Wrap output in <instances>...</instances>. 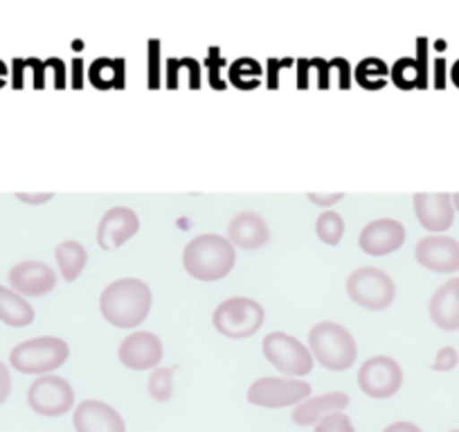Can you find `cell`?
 <instances>
[{
	"label": "cell",
	"instance_id": "1",
	"mask_svg": "<svg viewBox=\"0 0 459 432\" xmlns=\"http://www.w3.org/2000/svg\"><path fill=\"white\" fill-rule=\"evenodd\" d=\"M152 289L143 280L125 277L106 286L100 295V311L117 329H135L152 311Z\"/></svg>",
	"mask_w": 459,
	"mask_h": 432
},
{
	"label": "cell",
	"instance_id": "2",
	"mask_svg": "<svg viewBox=\"0 0 459 432\" xmlns=\"http://www.w3.org/2000/svg\"><path fill=\"white\" fill-rule=\"evenodd\" d=\"M237 253L228 237L201 235L187 244L183 253V266L194 280L216 281L230 275L235 268Z\"/></svg>",
	"mask_w": 459,
	"mask_h": 432
},
{
	"label": "cell",
	"instance_id": "3",
	"mask_svg": "<svg viewBox=\"0 0 459 432\" xmlns=\"http://www.w3.org/2000/svg\"><path fill=\"white\" fill-rule=\"evenodd\" d=\"M308 351L313 360L331 372H344L356 363L359 347L351 336L338 322H320L308 333Z\"/></svg>",
	"mask_w": 459,
	"mask_h": 432
},
{
	"label": "cell",
	"instance_id": "4",
	"mask_svg": "<svg viewBox=\"0 0 459 432\" xmlns=\"http://www.w3.org/2000/svg\"><path fill=\"white\" fill-rule=\"evenodd\" d=\"M70 356L68 342L56 336L30 338L19 342L10 351V365L21 374H34V376H46L55 369L64 367Z\"/></svg>",
	"mask_w": 459,
	"mask_h": 432
},
{
	"label": "cell",
	"instance_id": "5",
	"mask_svg": "<svg viewBox=\"0 0 459 432\" xmlns=\"http://www.w3.org/2000/svg\"><path fill=\"white\" fill-rule=\"evenodd\" d=\"M264 307L250 298H230L216 307L212 322L214 329L225 338H248L257 333L264 324Z\"/></svg>",
	"mask_w": 459,
	"mask_h": 432
},
{
	"label": "cell",
	"instance_id": "6",
	"mask_svg": "<svg viewBox=\"0 0 459 432\" xmlns=\"http://www.w3.org/2000/svg\"><path fill=\"white\" fill-rule=\"evenodd\" d=\"M347 295L368 311H385L396 298V286L385 271L374 266L359 268L347 280Z\"/></svg>",
	"mask_w": 459,
	"mask_h": 432
},
{
	"label": "cell",
	"instance_id": "7",
	"mask_svg": "<svg viewBox=\"0 0 459 432\" xmlns=\"http://www.w3.org/2000/svg\"><path fill=\"white\" fill-rule=\"evenodd\" d=\"M311 396V385L302 378H284V376H264L257 378L253 385L248 387V403L257 405V408L280 410L289 408V405H298Z\"/></svg>",
	"mask_w": 459,
	"mask_h": 432
},
{
	"label": "cell",
	"instance_id": "8",
	"mask_svg": "<svg viewBox=\"0 0 459 432\" xmlns=\"http://www.w3.org/2000/svg\"><path fill=\"white\" fill-rule=\"evenodd\" d=\"M264 356H266L268 363L281 372L284 376L290 378H302L307 376L313 369V356L298 338L289 336V333L273 332L268 333L266 341H264Z\"/></svg>",
	"mask_w": 459,
	"mask_h": 432
},
{
	"label": "cell",
	"instance_id": "9",
	"mask_svg": "<svg viewBox=\"0 0 459 432\" xmlns=\"http://www.w3.org/2000/svg\"><path fill=\"white\" fill-rule=\"evenodd\" d=\"M28 405L41 417H64L74 405V390L65 378L46 374L28 387Z\"/></svg>",
	"mask_w": 459,
	"mask_h": 432
},
{
	"label": "cell",
	"instance_id": "10",
	"mask_svg": "<svg viewBox=\"0 0 459 432\" xmlns=\"http://www.w3.org/2000/svg\"><path fill=\"white\" fill-rule=\"evenodd\" d=\"M403 369L390 356H372L359 369V387L372 399H390L401 390Z\"/></svg>",
	"mask_w": 459,
	"mask_h": 432
},
{
	"label": "cell",
	"instance_id": "11",
	"mask_svg": "<svg viewBox=\"0 0 459 432\" xmlns=\"http://www.w3.org/2000/svg\"><path fill=\"white\" fill-rule=\"evenodd\" d=\"M414 257L428 271L450 275L459 271V241L444 235L423 237L414 248Z\"/></svg>",
	"mask_w": 459,
	"mask_h": 432
},
{
	"label": "cell",
	"instance_id": "12",
	"mask_svg": "<svg viewBox=\"0 0 459 432\" xmlns=\"http://www.w3.org/2000/svg\"><path fill=\"white\" fill-rule=\"evenodd\" d=\"M117 359L125 367L143 372V369H156L162 360V342L152 332H135L122 341L117 350Z\"/></svg>",
	"mask_w": 459,
	"mask_h": 432
},
{
	"label": "cell",
	"instance_id": "13",
	"mask_svg": "<svg viewBox=\"0 0 459 432\" xmlns=\"http://www.w3.org/2000/svg\"><path fill=\"white\" fill-rule=\"evenodd\" d=\"M73 426L74 432H126L122 414L97 399H86L74 408Z\"/></svg>",
	"mask_w": 459,
	"mask_h": 432
},
{
	"label": "cell",
	"instance_id": "14",
	"mask_svg": "<svg viewBox=\"0 0 459 432\" xmlns=\"http://www.w3.org/2000/svg\"><path fill=\"white\" fill-rule=\"evenodd\" d=\"M140 230V219L129 207H110L97 228V244L104 250H117L134 239Z\"/></svg>",
	"mask_w": 459,
	"mask_h": 432
},
{
	"label": "cell",
	"instance_id": "15",
	"mask_svg": "<svg viewBox=\"0 0 459 432\" xmlns=\"http://www.w3.org/2000/svg\"><path fill=\"white\" fill-rule=\"evenodd\" d=\"M7 280H10L12 290H16L23 298H41V295L55 290L56 272L48 264L30 259V262L16 264Z\"/></svg>",
	"mask_w": 459,
	"mask_h": 432
},
{
	"label": "cell",
	"instance_id": "16",
	"mask_svg": "<svg viewBox=\"0 0 459 432\" xmlns=\"http://www.w3.org/2000/svg\"><path fill=\"white\" fill-rule=\"evenodd\" d=\"M405 241V228L396 219H378L365 226L360 232L359 246L369 257H385L396 253Z\"/></svg>",
	"mask_w": 459,
	"mask_h": 432
},
{
	"label": "cell",
	"instance_id": "17",
	"mask_svg": "<svg viewBox=\"0 0 459 432\" xmlns=\"http://www.w3.org/2000/svg\"><path fill=\"white\" fill-rule=\"evenodd\" d=\"M412 205L419 223L432 235H441L453 226L455 207L450 194H414Z\"/></svg>",
	"mask_w": 459,
	"mask_h": 432
},
{
	"label": "cell",
	"instance_id": "18",
	"mask_svg": "<svg viewBox=\"0 0 459 432\" xmlns=\"http://www.w3.org/2000/svg\"><path fill=\"white\" fill-rule=\"evenodd\" d=\"M228 241L241 250H259L271 241V228L257 212H239L228 223Z\"/></svg>",
	"mask_w": 459,
	"mask_h": 432
},
{
	"label": "cell",
	"instance_id": "19",
	"mask_svg": "<svg viewBox=\"0 0 459 432\" xmlns=\"http://www.w3.org/2000/svg\"><path fill=\"white\" fill-rule=\"evenodd\" d=\"M347 405H350V396L344 392H326V394L320 396H308L307 401L295 405L290 419H293L295 426H317L322 419L333 412H342Z\"/></svg>",
	"mask_w": 459,
	"mask_h": 432
},
{
	"label": "cell",
	"instance_id": "20",
	"mask_svg": "<svg viewBox=\"0 0 459 432\" xmlns=\"http://www.w3.org/2000/svg\"><path fill=\"white\" fill-rule=\"evenodd\" d=\"M430 320L444 332H459V277L446 281L430 298Z\"/></svg>",
	"mask_w": 459,
	"mask_h": 432
},
{
	"label": "cell",
	"instance_id": "21",
	"mask_svg": "<svg viewBox=\"0 0 459 432\" xmlns=\"http://www.w3.org/2000/svg\"><path fill=\"white\" fill-rule=\"evenodd\" d=\"M0 322L10 327H28L34 322V308L23 295L0 286Z\"/></svg>",
	"mask_w": 459,
	"mask_h": 432
},
{
	"label": "cell",
	"instance_id": "22",
	"mask_svg": "<svg viewBox=\"0 0 459 432\" xmlns=\"http://www.w3.org/2000/svg\"><path fill=\"white\" fill-rule=\"evenodd\" d=\"M55 257L61 277H64L65 281L77 280L88 264V253L79 241H64V244L55 250Z\"/></svg>",
	"mask_w": 459,
	"mask_h": 432
},
{
	"label": "cell",
	"instance_id": "23",
	"mask_svg": "<svg viewBox=\"0 0 459 432\" xmlns=\"http://www.w3.org/2000/svg\"><path fill=\"white\" fill-rule=\"evenodd\" d=\"M316 235L320 237L322 244L326 246H338L344 235V221L338 212H325L317 216L316 221Z\"/></svg>",
	"mask_w": 459,
	"mask_h": 432
},
{
	"label": "cell",
	"instance_id": "24",
	"mask_svg": "<svg viewBox=\"0 0 459 432\" xmlns=\"http://www.w3.org/2000/svg\"><path fill=\"white\" fill-rule=\"evenodd\" d=\"M149 394L158 403H167L174 396V369L156 367L149 376Z\"/></svg>",
	"mask_w": 459,
	"mask_h": 432
},
{
	"label": "cell",
	"instance_id": "25",
	"mask_svg": "<svg viewBox=\"0 0 459 432\" xmlns=\"http://www.w3.org/2000/svg\"><path fill=\"white\" fill-rule=\"evenodd\" d=\"M313 428H316L313 432H356L351 419L342 412L329 414V417H325L317 426Z\"/></svg>",
	"mask_w": 459,
	"mask_h": 432
},
{
	"label": "cell",
	"instance_id": "26",
	"mask_svg": "<svg viewBox=\"0 0 459 432\" xmlns=\"http://www.w3.org/2000/svg\"><path fill=\"white\" fill-rule=\"evenodd\" d=\"M459 354L455 347H441L435 356V363H432V369L435 372H450V369L457 367Z\"/></svg>",
	"mask_w": 459,
	"mask_h": 432
},
{
	"label": "cell",
	"instance_id": "27",
	"mask_svg": "<svg viewBox=\"0 0 459 432\" xmlns=\"http://www.w3.org/2000/svg\"><path fill=\"white\" fill-rule=\"evenodd\" d=\"M12 394V374L3 360H0V405L5 403Z\"/></svg>",
	"mask_w": 459,
	"mask_h": 432
},
{
	"label": "cell",
	"instance_id": "28",
	"mask_svg": "<svg viewBox=\"0 0 459 432\" xmlns=\"http://www.w3.org/2000/svg\"><path fill=\"white\" fill-rule=\"evenodd\" d=\"M308 198H311V203H316V205L329 207V205H335V203H338L340 198H344V194L342 192H333V194H316V192H311V194H308Z\"/></svg>",
	"mask_w": 459,
	"mask_h": 432
},
{
	"label": "cell",
	"instance_id": "29",
	"mask_svg": "<svg viewBox=\"0 0 459 432\" xmlns=\"http://www.w3.org/2000/svg\"><path fill=\"white\" fill-rule=\"evenodd\" d=\"M16 198H19L21 203H28V205H41V203H48L55 198V194L52 192H46V194H23L19 192L16 194Z\"/></svg>",
	"mask_w": 459,
	"mask_h": 432
},
{
	"label": "cell",
	"instance_id": "30",
	"mask_svg": "<svg viewBox=\"0 0 459 432\" xmlns=\"http://www.w3.org/2000/svg\"><path fill=\"white\" fill-rule=\"evenodd\" d=\"M383 432H423V430L412 421H394L390 423Z\"/></svg>",
	"mask_w": 459,
	"mask_h": 432
},
{
	"label": "cell",
	"instance_id": "31",
	"mask_svg": "<svg viewBox=\"0 0 459 432\" xmlns=\"http://www.w3.org/2000/svg\"><path fill=\"white\" fill-rule=\"evenodd\" d=\"M450 198H453V207L459 212V194H453V196H450Z\"/></svg>",
	"mask_w": 459,
	"mask_h": 432
},
{
	"label": "cell",
	"instance_id": "32",
	"mask_svg": "<svg viewBox=\"0 0 459 432\" xmlns=\"http://www.w3.org/2000/svg\"><path fill=\"white\" fill-rule=\"evenodd\" d=\"M450 432H459V430H450Z\"/></svg>",
	"mask_w": 459,
	"mask_h": 432
}]
</instances>
